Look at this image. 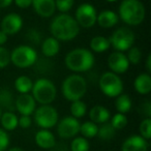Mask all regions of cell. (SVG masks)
I'll return each mask as SVG.
<instances>
[{"mask_svg": "<svg viewBox=\"0 0 151 151\" xmlns=\"http://www.w3.org/2000/svg\"><path fill=\"white\" fill-rule=\"evenodd\" d=\"M50 32L53 37L59 42H67L78 36L80 32V26L75 18L68 14H60L52 20L50 24Z\"/></svg>", "mask_w": 151, "mask_h": 151, "instance_id": "cell-1", "label": "cell"}, {"mask_svg": "<svg viewBox=\"0 0 151 151\" xmlns=\"http://www.w3.org/2000/svg\"><path fill=\"white\" fill-rule=\"evenodd\" d=\"M94 55L90 50L77 48L68 52L65 56L64 63L69 70L73 73H84L92 68L94 65Z\"/></svg>", "mask_w": 151, "mask_h": 151, "instance_id": "cell-2", "label": "cell"}, {"mask_svg": "<svg viewBox=\"0 0 151 151\" xmlns=\"http://www.w3.org/2000/svg\"><path fill=\"white\" fill-rule=\"evenodd\" d=\"M146 9L140 0H123L119 5L118 17L129 26H138L144 21Z\"/></svg>", "mask_w": 151, "mask_h": 151, "instance_id": "cell-3", "label": "cell"}, {"mask_svg": "<svg viewBox=\"0 0 151 151\" xmlns=\"http://www.w3.org/2000/svg\"><path fill=\"white\" fill-rule=\"evenodd\" d=\"M62 95L69 101H80L84 97L87 91V82L84 77L73 73L64 79L61 85Z\"/></svg>", "mask_w": 151, "mask_h": 151, "instance_id": "cell-4", "label": "cell"}, {"mask_svg": "<svg viewBox=\"0 0 151 151\" xmlns=\"http://www.w3.org/2000/svg\"><path fill=\"white\" fill-rule=\"evenodd\" d=\"M31 95L34 101L40 105H50L57 96V88L51 80L47 78H40L33 82Z\"/></svg>", "mask_w": 151, "mask_h": 151, "instance_id": "cell-5", "label": "cell"}, {"mask_svg": "<svg viewBox=\"0 0 151 151\" xmlns=\"http://www.w3.org/2000/svg\"><path fill=\"white\" fill-rule=\"evenodd\" d=\"M37 53L32 47L27 45L18 46L11 53V62L19 68H27L35 64Z\"/></svg>", "mask_w": 151, "mask_h": 151, "instance_id": "cell-6", "label": "cell"}, {"mask_svg": "<svg viewBox=\"0 0 151 151\" xmlns=\"http://www.w3.org/2000/svg\"><path fill=\"white\" fill-rule=\"evenodd\" d=\"M99 88L109 97H117L123 92V82L117 73L106 71L99 78Z\"/></svg>", "mask_w": 151, "mask_h": 151, "instance_id": "cell-7", "label": "cell"}, {"mask_svg": "<svg viewBox=\"0 0 151 151\" xmlns=\"http://www.w3.org/2000/svg\"><path fill=\"white\" fill-rule=\"evenodd\" d=\"M34 121L42 129L54 127L59 121L58 112L51 105H42L34 111Z\"/></svg>", "mask_w": 151, "mask_h": 151, "instance_id": "cell-8", "label": "cell"}, {"mask_svg": "<svg viewBox=\"0 0 151 151\" xmlns=\"http://www.w3.org/2000/svg\"><path fill=\"white\" fill-rule=\"evenodd\" d=\"M109 42L110 46L113 47L114 50L124 52L132 47L134 42V34L129 28L120 27L112 33Z\"/></svg>", "mask_w": 151, "mask_h": 151, "instance_id": "cell-9", "label": "cell"}, {"mask_svg": "<svg viewBox=\"0 0 151 151\" xmlns=\"http://www.w3.org/2000/svg\"><path fill=\"white\" fill-rule=\"evenodd\" d=\"M96 9L90 3H83L77 9L75 20L83 28H91L96 24Z\"/></svg>", "mask_w": 151, "mask_h": 151, "instance_id": "cell-10", "label": "cell"}, {"mask_svg": "<svg viewBox=\"0 0 151 151\" xmlns=\"http://www.w3.org/2000/svg\"><path fill=\"white\" fill-rule=\"evenodd\" d=\"M57 134L62 139L75 138L80 132L81 123L77 118L73 116H66L57 122Z\"/></svg>", "mask_w": 151, "mask_h": 151, "instance_id": "cell-11", "label": "cell"}, {"mask_svg": "<svg viewBox=\"0 0 151 151\" xmlns=\"http://www.w3.org/2000/svg\"><path fill=\"white\" fill-rule=\"evenodd\" d=\"M0 27V30H2L7 35H15L23 27V20L21 16L16 13L7 14L1 21Z\"/></svg>", "mask_w": 151, "mask_h": 151, "instance_id": "cell-12", "label": "cell"}, {"mask_svg": "<svg viewBox=\"0 0 151 151\" xmlns=\"http://www.w3.org/2000/svg\"><path fill=\"white\" fill-rule=\"evenodd\" d=\"M108 66L112 73L119 75V73H124L127 70L129 67V62L123 52L115 51L108 57Z\"/></svg>", "mask_w": 151, "mask_h": 151, "instance_id": "cell-13", "label": "cell"}, {"mask_svg": "<svg viewBox=\"0 0 151 151\" xmlns=\"http://www.w3.org/2000/svg\"><path fill=\"white\" fill-rule=\"evenodd\" d=\"M15 109L21 115L30 116L36 109V101L30 93H21L15 99Z\"/></svg>", "mask_w": 151, "mask_h": 151, "instance_id": "cell-14", "label": "cell"}, {"mask_svg": "<svg viewBox=\"0 0 151 151\" xmlns=\"http://www.w3.org/2000/svg\"><path fill=\"white\" fill-rule=\"evenodd\" d=\"M121 151H148V141L138 134L130 136L124 140Z\"/></svg>", "mask_w": 151, "mask_h": 151, "instance_id": "cell-15", "label": "cell"}, {"mask_svg": "<svg viewBox=\"0 0 151 151\" xmlns=\"http://www.w3.org/2000/svg\"><path fill=\"white\" fill-rule=\"evenodd\" d=\"M34 12L42 18H50L56 11L55 0H32Z\"/></svg>", "mask_w": 151, "mask_h": 151, "instance_id": "cell-16", "label": "cell"}, {"mask_svg": "<svg viewBox=\"0 0 151 151\" xmlns=\"http://www.w3.org/2000/svg\"><path fill=\"white\" fill-rule=\"evenodd\" d=\"M35 143L42 149H52L56 145L55 136L49 129H40L35 134Z\"/></svg>", "mask_w": 151, "mask_h": 151, "instance_id": "cell-17", "label": "cell"}, {"mask_svg": "<svg viewBox=\"0 0 151 151\" xmlns=\"http://www.w3.org/2000/svg\"><path fill=\"white\" fill-rule=\"evenodd\" d=\"M110 117H111L110 111L104 106L96 105L91 108L90 112H89L90 121L94 122L95 124L106 123V122H108L110 120Z\"/></svg>", "mask_w": 151, "mask_h": 151, "instance_id": "cell-18", "label": "cell"}, {"mask_svg": "<svg viewBox=\"0 0 151 151\" xmlns=\"http://www.w3.org/2000/svg\"><path fill=\"white\" fill-rule=\"evenodd\" d=\"M119 17L113 11H103L97 15L96 23L101 28H112L117 25Z\"/></svg>", "mask_w": 151, "mask_h": 151, "instance_id": "cell-19", "label": "cell"}, {"mask_svg": "<svg viewBox=\"0 0 151 151\" xmlns=\"http://www.w3.org/2000/svg\"><path fill=\"white\" fill-rule=\"evenodd\" d=\"M134 87L138 93L142 95L149 94L151 91V77L150 73H140L134 82Z\"/></svg>", "mask_w": 151, "mask_h": 151, "instance_id": "cell-20", "label": "cell"}, {"mask_svg": "<svg viewBox=\"0 0 151 151\" xmlns=\"http://www.w3.org/2000/svg\"><path fill=\"white\" fill-rule=\"evenodd\" d=\"M60 50V42L55 37H47L42 44V53L48 58L56 56Z\"/></svg>", "mask_w": 151, "mask_h": 151, "instance_id": "cell-21", "label": "cell"}, {"mask_svg": "<svg viewBox=\"0 0 151 151\" xmlns=\"http://www.w3.org/2000/svg\"><path fill=\"white\" fill-rule=\"evenodd\" d=\"M15 97L7 88H0V108L5 111L13 112L15 109Z\"/></svg>", "mask_w": 151, "mask_h": 151, "instance_id": "cell-22", "label": "cell"}, {"mask_svg": "<svg viewBox=\"0 0 151 151\" xmlns=\"http://www.w3.org/2000/svg\"><path fill=\"white\" fill-rule=\"evenodd\" d=\"M0 122H1V125L4 130L12 132L18 127V117L14 112H2V115L0 117Z\"/></svg>", "mask_w": 151, "mask_h": 151, "instance_id": "cell-23", "label": "cell"}, {"mask_svg": "<svg viewBox=\"0 0 151 151\" xmlns=\"http://www.w3.org/2000/svg\"><path fill=\"white\" fill-rule=\"evenodd\" d=\"M110 48L109 38L105 36H94L90 40V51L95 53H104Z\"/></svg>", "mask_w": 151, "mask_h": 151, "instance_id": "cell-24", "label": "cell"}, {"mask_svg": "<svg viewBox=\"0 0 151 151\" xmlns=\"http://www.w3.org/2000/svg\"><path fill=\"white\" fill-rule=\"evenodd\" d=\"M132 103L129 95L121 93V94L116 97L115 108L118 113H121V114L128 113L130 111V109H132Z\"/></svg>", "mask_w": 151, "mask_h": 151, "instance_id": "cell-25", "label": "cell"}, {"mask_svg": "<svg viewBox=\"0 0 151 151\" xmlns=\"http://www.w3.org/2000/svg\"><path fill=\"white\" fill-rule=\"evenodd\" d=\"M33 82L27 76H20L15 80V88L18 92L21 93H29L32 89Z\"/></svg>", "mask_w": 151, "mask_h": 151, "instance_id": "cell-26", "label": "cell"}, {"mask_svg": "<svg viewBox=\"0 0 151 151\" xmlns=\"http://www.w3.org/2000/svg\"><path fill=\"white\" fill-rule=\"evenodd\" d=\"M115 134H116L115 128L111 125L110 122H106V123H103L99 127L96 137H99L101 140L110 141L115 137Z\"/></svg>", "mask_w": 151, "mask_h": 151, "instance_id": "cell-27", "label": "cell"}, {"mask_svg": "<svg viewBox=\"0 0 151 151\" xmlns=\"http://www.w3.org/2000/svg\"><path fill=\"white\" fill-rule=\"evenodd\" d=\"M97 130H99V126L92 121H86L80 125V132L82 137L86 139H91L96 137Z\"/></svg>", "mask_w": 151, "mask_h": 151, "instance_id": "cell-28", "label": "cell"}, {"mask_svg": "<svg viewBox=\"0 0 151 151\" xmlns=\"http://www.w3.org/2000/svg\"><path fill=\"white\" fill-rule=\"evenodd\" d=\"M87 112V106L84 101H71V105H70V114L73 117L77 118H82L85 116Z\"/></svg>", "mask_w": 151, "mask_h": 151, "instance_id": "cell-29", "label": "cell"}, {"mask_svg": "<svg viewBox=\"0 0 151 151\" xmlns=\"http://www.w3.org/2000/svg\"><path fill=\"white\" fill-rule=\"evenodd\" d=\"M90 145L84 137H77L70 143V150L71 151H89Z\"/></svg>", "mask_w": 151, "mask_h": 151, "instance_id": "cell-30", "label": "cell"}, {"mask_svg": "<svg viewBox=\"0 0 151 151\" xmlns=\"http://www.w3.org/2000/svg\"><path fill=\"white\" fill-rule=\"evenodd\" d=\"M111 125L115 128L116 130H119L124 128L128 123V120L126 118L125 114H121V113H117L111 118Z\"/></svg>", "mask_w": 151, "mask_h": 151, "instance_id": "cell-31", "label": "cell"}, {"mask_svg": "<svg viewBox=\"0 0 151 151\" xmlns=\"http://www.w3.org/2000/svg\"><path fill=\"white\" fill-rule=\"evenodd\" d=\"M139 132L140 136L143 137L145 140H150L151 138V119L150 118H145L141 121L139 126Z\"/></svg>", "mask_w": 151, "mask_h": 151, "instance_id": "cell-32", "label": "cell"}, {"mask_svg": "<svg viewBox=\"0 0 151 151\" xmlns=\"http://www.w3.org/2000/svg\"><path fill=\"white\" fill-rule=\"evenodd\" d=\"M127 52V60L129 64H138L142 58V52L138 47H132L128 49Z\"/></svg>", "mask_w": 151, "mask_h": 151, "instance_id": "cell-33", "label": "cell"}, {"mask_svg": "<svg viewBox=\"0 0 151 151\" xmlns=\"http://www.w3.org/2000/svg\"><path fill=\"white\" fill-rule=\"evenodd\" d=\"M73 2L75 0H55V5H56V9H58L60 13L66 14L73 9Z\"/></svg>", "mask_w": 151, "mask_h": 151, "instance_id": "cell-34", "label": "cell"}, {"mask_svg": "<svg viewBox=\"0 0 151 151\" xmlns=\"http://www.w3.org/2000/svg\"><path fill=\"white\" fill-rule=\"evenodd\" d=\"M11 63V53L4 47H0V69L5 68Z\"/></svg>", "mask_w": 151, "mask_h": 151, "instance_id": "cell-35", "label": "cell"}, {"mask_svg": "<svg viewBox=\"0 0 151 151\" xmlns=\"http://www.w3.org/2000/svg\"><path fill=\"white\" fill-rule=\"evenodd\" d=\"M9 146V136L3 128H0V151H5Z\"/></svg>", "mask_w": 151, "mask_h": 151, "instance_id": "cell-36", "label": "cell"}, {"mask_svg": "<svg viewBox=\"0 0 151 151\" xmlns=\"http://www.w3.org/2000/svg\"><path fill=\"white\" fill-rule=\"evenodd\" d=\"M32 125V120L30 116L26 115H21V117L18 118V126H20L21 128H29Z\"/></svg>", "mask_w": 151, "mask_h": 151, "instance_id": "cell-37", "label": "cell"}, {"mask_svg": "<svg viewBox=\"0 0 151 151\" xmlns=\"http://www.w3.org/2000/svg\"><path fill=\"white\" fill-rule=\"evenodd\" d=\"M27 37H28V40L32 42V44H40L42 36H40V33L37 31V30L30 29L29 31H28Z\"/></svg>", "mask_w": 151, "mask_h": 151, "instance_id": "cell-38", "label": "cell"}, {"mask_svg": "<svg viewBox=\"0 0 151 151\" xmlns=\"http://www.w3.org/2000/svg\"><path fill=\"white\" fill-rule=\"evenodd\" d=\"M14 2H15V4L17 5L18 7L24 9H27V7L31 6L32 0H14Z\"/></svg>", "mask_w": 151, "mask_h": 151, "instance_id": "cell-39", "label": "cell"}, {"mask_svg": "<svg viewBox=\"0 0 151 151\" xmlns=\"http://www.w3.org/2000/svg\"><path fill=\"white\" fill-rule=\"evenodd\" d=\"M142 111L143 114L146 116V118H150L151 116V103L150 101H146L142 105Z\"/></svg>", "mask_w": 151, "mask_h": 151, "instance_id": "cell-40", "label": "cell"}, {"mask_svg": "<svg viewBox=\"0 0 151 151\" xmlns=\"http://www.w3.org/2000/svg\"><path fill=\"white\" fill-rule=\"evenodd\" d=\"M7 38H9V35L6 33H4L2 30H0V47L4 46L6 44Z\"/></svg>", "mask_w": 151, "mask_h": 151, "instance_id": "cell-41", "label": "cell"}, {"mask_svg": "<svg viewBox=\"0 0 151 151\" xmlns=\"http://www.w3.org/2000/svg\"><path fill=\"white\" fill-rule=\"evenodd\" d=\"M13 2H14V0H0V9L9 7Z\"/></svg>", "mask_w": 151, "mask_h": 151, "instance_id": "cell-42", "label": "cell"}, {"mask_svg": "<svg viewBox=\"0 0 151 151\" xmlns=\"http://www.w3.org/2000/svg\"><path fill=\"white\" fill-rule=\"evenodd\" d=\"M146 68L148 70V73H151V55L149 54L147 56V59H146Z\"/></svg>", "mask_w": 151, "mask_h": 151, "instance_id": "cell-43", "label": "cell"}, {"mask_svg": "<svg viewBox=\"0 0 151 151\" xmlns=\"http://www.w3.org/2000/svg\"><path fill=\"white\" fill-rule=\"evenodd\" d=\"M7 151H24V149L21 148V147H12Z\"/></svg>", "mask_w": 151, "mask_h": 151, "instance_id": "cell-44", "label": "cell"}, {"mask_svg": "<svg viewBox=\"0 0 151 151\" xmlns=\"http://www.w3.org/2000/svg\"><path fill=\"white\" fill-rule=\"evenodd\" d=\"M1 115H2V109L0 108V117H1Z\"/></svg>", "mask_w": 151, "mask_h": 151, "instance_id": "cell-45", "label": "cell"}, {"mask_svg": "<svg viewBox=\"0 0 151 151\" xmlns=\"http://www.w3.org/2000/svg\"><path fill=\"white\" fill-rule=\"evenodd\" d=\"M107 1H109V2H114V1H116V0H107Z\"/></svg>", "mask_w": 151, "mask_h": 151, "instance_id": "cell-46", "label": "cell"}]
</instances>
